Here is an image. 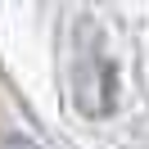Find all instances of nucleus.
<instances>
[{"mask_svg":"<svg viewBox=\"0 0 149 149\" xmlns=\"http://www.w3.org/2000/svg\"><path fill=\"white\" fill-rule=\"evenodd\" d=\"M72 100L86 118H109L118 104V77L113 59L104 50V32L95 23H81L72 41Z\"/></svg>","mask_w":149,"mask_h":149,"instance_id":"obj_1","label":"nucleus"},{"mask_svg":"<svg viewBox=\"0 0 149 149\" xmlns=\"http://www.w3.org/2000/svg\"><path fill=\"white\" fill-rule=\"evenodd\" d=\"M0 149H41V145H36L32 136H5V140H0Z\"/></svg>","mask_w":149,"mask_h":149,"instance_id":"obj_2","label":"nucleus"}]
</instances>
